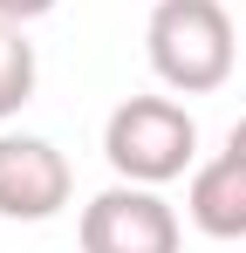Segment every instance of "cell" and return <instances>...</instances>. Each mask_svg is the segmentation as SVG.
Returning <instances> with one entry per match:
<instances>
[{
    "instance_id": "3957f363",
    "label": "cell",
    "mask_w": 246,
    "mask_h": 253,
    "mask_svg": "<svg viewBox=\"0 0 246 253\" xmlns=\"http://www.w3.org/2000/svg\"><path fill=\"white\" fill-rule=\"evenodd\" d=\"M76 240H82V253H178L185 226H178V212L158 199V185L117 178L110 192H96V199L82 206Z\"/></svg>"
},
{
    "instance_id": "7a4b0ae2",
    "label": "cell",
    "mask_w": 246,
    "mask_h": 253,
    "mask_svg": "<svg viewBox=\"0 0 246 253\" xmlns=\"http://www.w3.org/2000/svg\"><path fill=\"white\" fill-rule=\"evenodd\" d=\"M103 158L130 185H171L199 171V124L178 96H130L103 124Z\"/></svg>"
},
{
    "instance_id": "ba28073f",
    "label": "cell",
    "mask_w": 246,
    "mask_h": 253,
    "mask_svg": "<svg viewBox=\"0 0 246 253\" xmlns=\"http://www.w3.org/2000/svg\"><path fill=\"white\" fill-rule=\"evenodd\" d=\"M226 144H233V151H246V117L233 124V137H226Z\"/></svg>"
},
{
    "instance_id": "277c9868",
    "label": "cell",
    "mask_w": 246,
    "mask_h": 253,
    "mask_svg": "<svg viewBox=\"0 0 246 253\" xmlns=\"http://www.w3.org/2000/svg\"><path fill=\"white\" fill-rule=\"evenodd\" d=\"M76 192V171L69 158L48 144V137H28V130H0V219H55Z\"/></svg>"
},
{
    "instance_id": "52a82bcc",
    "label": "cell",
    "mask_w": 246,
    "mask_h": 253,
    "mask_svg": "<svg viewBox=\"0 0 246 253\" xmlns=\"http://www.w3.org/2000/svg\"><path fill=\"white\" fill-rule=\"evenodd\" d=\"M55 7H62V0H0V21H21V28H28V21L55 14Z\"/></svg>"
},
{
    "instance_id": "5b68a950",
    "label": "cell",
    "mask_w": 246,
    "mask_h": 253,
    "mask_svg": "<svg viewBox=\"0 0 246 253\" xmlns=\"http://www.w3.org/2000/svg\"><path fill=\"white\" fill-rule=\"evenodd\" d=\"M185 212L205 240H246V151H219L192 171V192H185Z\"/></svg>"
},
{
    "instance_id": "6da1fadb",
    "label": "cell",
    "mask_w": 246,
    "mask_h": 253,
    "mask_svg": "<svg viewBox=\"0 0 246 253\" xmlns=\"http://www.w3.org/2000/svg\"><path fill=\"white\" fill-rule=\"evenodd\" d=\"M144 55L171 96H212L233 76L240 35H233V14L219 0H158L144 21Z\"/></svg>"
},
{
    "instance_id": "8992f818",
    "label": "cell",
    "mask_w": 246,
    "mask_h": 253,
    "mask_svg": "<svg viewBox=\"0 0 246 253\" xmlns=\"http://www.w3.org/2000/svg\"><path fill=\"white\" fill-rule=\"evenodd\" d=\"M35 83H41V62H35L28 28L21 21H0V124L21 117V103L35 96Z\"/></svg>"
}]
</instances>
